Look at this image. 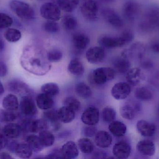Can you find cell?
I'll return each instance as SVG.
<instances>
[{
    "mask_svg": "<svg viewBox=\"0 0 159 159\" xmlns=\"http://www.w3.org/2000/svg\"><path fill=\"white\" fill-rule=\"evenodd\" d=\"M144 5L137 0H128L122 6L123 16L130 22L137 21L143 8Z\"/></svg>",
    "mask_w": 159,
    "mask_h": 159,
    "instance_id": "2",
    "label": "cell"
},
{
    "mask_svg": "<svg viewBox=\"0 0 159 159\" xmlns=\"http://www.w3.org/2000/svg\"><path fill=\"white\" fill-rule=\"evenodd\" d=\"M4 92V89L3 86L0 81V95H2Z\"/></svg>",
    "mask_w": 159,
    "mask_h": 159,
    "instance_id": "51",
    "label": "cell"
},
{
    "mask_svg": "<svg viewBox=\"0 0 159 159\" xmlns=\"http://www.w3.org/2000/svg\"><path fill=\"white\" fill-rule=\"evenodd\" d=\"M63 157L61 150L59 151L58 150H54L53 152L49 153L48 156L47 158H55Z\"/></svg>",
    "mask_w": 159,
    "mask_h": 159,
    "instance_id": "49",
    "label": "cell"
},
{
    "mask_svg": "<svg viewBox=\"0 0 159 159\" xmlns=\"http://www.w3.org/2000/svg\"><path fill=\"white\" fill-rule=\"evenodd\" d=\"M136 149L140 154L146 157H152L156 153L155 144L149 140L139 141L136 145Z\"/></svg>",
    "mask_w": 159,
    "mask_h": 159,
    "instance_id": "14",
    "label": "cell"
},
{
    "mask_svg": "<svg viewBox=\"0 0 159 159\" xmlns=\"http://www.w3.org/2000/svg\"><path fill=\"white\" fill-rule=\"evenodd\" d=\"M22 130L20 125L16 123H9L3 129L4 134L8 138L16 139L18 138Z\"/></svg>",
    "mask_w": 159,
    "mask_h": 159,
    "instance_id": "23",
    "label": "cell"
},
{
    "mask_svg": "<svg viewBox=\"0 0 159 159\" xmlns=\"http://www.w3.org/2000/svg\"><path fill=\"white\" fill-rule=\"evenodd\" d=\"M134 35L132 31L126 30L118 36L103 35L99 38L98 43L101 46L108 49L122 47L133 40Z\"/></svg>",
    "mask_w": 159,
    "mask_h": 159,
    "instance_id": "1",
    "label": "cell"
},
{
    "mask_svg": "<svg viewBox=\"0 0 159 159\" xmlns=\"http://www.w3.org/2000/svg\"><path fill=\"white\" fill-rule=\"evenodd\" d=\"M97 128L94 126L87 125L83 128V135L87 138H91L97 133Z\"/></svg>",
    "mask_w": 159,
    "mask_h": 159,
    "instance_id": "46",
    "label": "cell"
},
{
    "mask_svg": "<svg viewBox=\"0 0 159 159\" xmlns=\"http://www.w3.org/2000/svg\"><path fill=\"white\" fill-rule=\"evenodd\" d=\"M48 128V123L44 119L35 120L30 119L29 124V132L32 133H37L47 129Z\"/></svg>",
    "mask_w": 159,
    "mask_h": 159,
    "instance_id": "25",
    "label": "cell"
},
{
    "mask_svg": "<svg viewBox=\"0 0 159 159\" xmlns=\"http://www.w3.org/2000/svg\"><path fill=\"white\" fill-rule=\"evenodd\" d=\"M68 69L70 73L76 76H80L84 72V65L77 58H74L70 61Z\"/></svg>",
    "mask_w": 159,
    "mask_h": 159,
    "instance_id": "27",
    "label": "cell"
},
{
    "mask_svg": "<svg viewBox=\"0 0 159 159\" xmlns=\"http://www.w3.org/2000/svg\"><path fill=\"white\" fill-rule=\"evenodd\" d=\"M80 0H57L58 6L64 12L71 13L77 8Z\"/></svg>",
    "mask_w": 159,
    "mask_h": 159,
    "instance_id": "31",
    "label": "cell"
},
{
    "mask_svg": "<svg viewBox=\"0 0 159 159\" xmlns=\"http://www.w3.org/2000/svg\"><path fill=\"white\" fill-rule=\"evenodd\" d=\"M5 39L10 43H16L20 40L21 34L19 30L15 28H8L4 33Z\"/></svg>",
    "mask_w": 159,
    "mask_h": 159,
    "instance_id": "37",
    "label": "cell"
},
{
    "mask_svg": "<svg viewBox=\"0 0 159 159\" xmlns=\"http://www.w3.org/2000/svg\"><path fill=\"white\" fill-rule=\"evenodd\" d=\"M13 23V19L9 15L0 13V29H7L12 26Z\"/></svg>",
    "mask_w": 159,
    "mask_h": 159,
    "instance_id": "44",
    "label": "cell"
},
{
    "mask_svg": "<svg viewBox=\"0 0 159 159\" xmlns=\"http://www.w3.org/2000/svg\"><path fill=\"white\" fill-rule=\"evenodd\" d=\"M116 74V72L114 68L108 67H100L93 71L90 77L94 84L102 85L114 79Z\"/></svg>",
    "mask_w": 159,
    "mask_h": 159,
    "instance_id": "4",
    "label": "cell"
},
{
    "mask_svg": "<svg viewBox=\"0 0 159 159\" xmlns=\"http://www.w3.org/2000/svg\"><path fill=\"white\" fill-rule=\"evenodd\" d=\"M0 158L8 159L13 158L8 153H6V152H2L0 154Z\"/></svg>",
    "mask_w": 159,
    "mask_h": 159,
    "instance_id": "50",
    "label": "cell"
},
{
    "mask_svg": "<svg viewBox=\"0 0 159 159\" xmlns=\"http://www.w3.org/2000/svg\"><path fill=\"white\" fill-rule=\"evenodd\" d=\"M40 11L42 17L47 20L57 21L61 18V9L54 3H44L41 6Z\"/></svg>",
    "mask_w": 159,
    "mask_h": 159,
    "instance_id": "5",
    "label": "cell"
},
{
    "mask_svg": "<svg viewBox=\"0 0 159 159\" xmlns=\"http://www.w3.org/2000/svg\"><path fill=\"white\" fill-rule=\"evenodd\" d=\"M10 8L18 17L21 19H32L35 16V11L32 7L25 2L13 0L9 4Z\"/></svg>",
    "mask_w": 159,
    "mask_h": 159,
    "instance_id": "3",
    "label": "cell"
},
{
    "mask_svg": "<svg viewBox=\"0 0 159 159\" xmlns=\"http://www.w3.org/2000/svg\"><path fill=\"white\" fill-rule=\"evenodd\" d=\"M78 147L82 153L86 154H90L94 149L93 143L87 137L78 140Z\"/></svg>",
    "mask_w": 159,
    "mask_h": 159,
    "instance_id": "35",
    "label": "cell"
},
{
    "mask_svg": "<svg viewBox=\"0 0 159 159\" xmlns=\"http://www.w3.org/2000/svg\"><path fill=\"white\" fill-rule=\"evenodd\" d=\"M130 63L126 56L116 58L113 61V67L116 72L120 74H125L128 72L130 67Z\"/></svg>",
    "mask_w": 159,
    "mask_h": 159,
    "instance_id": "20",
    "label": "cell"
},
{
    "mask_svg": "<svg viewBox=\"0 0 159 159\" xmlns=\"http://www.w3.org/2000/svg\"><path fill=\"white\" fill-rule=\"evenodd\" d=\"M143 73L141 69L138 67L130 68L126 73V80L131 86H137L143 79Z\"/></svg>",
    "mask_w": 159,
    "mask_h": 159,
    "instance_id": "15",
    "label": "cell"
},
{
    "mask_svg": "<svg viewBox=\"0 0 159 159\" xmlns=\"http://www.w3.org/2000/svg\"><path fill=\"white\" fill-rule=\"evenodd\" d=\"M72 42L75 49L82 50L86 49L90 43V39L87 35L82 33H76L73 35Z\"/></svg>",
    "mask_w": 159,
    "mask_h": 159,
    "instance_id": "19",
    "label": "cell"
},
{
    "mask_svg": "<svg viewBox=\"0 0 159 159\" xmlns=\"http://www.w3.org/2000/svg\"><path fill=\"white\" fill-rule=\"evenodd\" d=\"M7 72V68L6 64L3 62L0 61V77H3L6 75Z\"/></svg>",
    "mask_w": 159,
    "mask_h": 159,
    "instance_id": "47",
    "label": "cell"
},
{
    "mask_svg": "<svg viewBox=\"0 0 159 159\" xmlns=\"http://www.w3.org/2000/svg\"><path fill=\"white\" fill-rule=\"evenodd\" d=\"M76 94L83 99H89L91 97L92 92L90 87L84 82H79L75 87Z\"/></svg>",
    "mask_w": 159,
    "mask_h": 159,
    "instance_id": "34",
    "label": "cell"
},
{
    "mask_svg": "<svg viewBox=\"0 0 159 159\" xmlns=\"http://www.w3.org/2000/svg\"><path fill=\"white\" fill-rule=\"evenodd\" d=\"M132 147L129 143L120 141L115 144L113 147V154L117 158L125 159L130 156Z\"/></svg>",
    "mask_w": 159,
    "mask_h": 159,
    "instance_id": "12",
    "label": "cell"
},
{
    "mask_svg": "<svg viewBox=\"0 0 159 159\" xmlns=\"http://www.w3.org/2000/svg\"><path fill=\"white\" fill-rule=\"evenodd\" d=\"M135 98L143 101H149L154 98V93L151 89L146 87L137 88L135 91Z\"/></svg>",
    "mask_w": 159,
    "mask_h": 159,
    "instance_id": "26",
    "label": "cell"
},
{
    "mask_svg": "<svg viewBox=\"0 0 159 159\" xmlns=\"http://www.w3.org/2000/svg\"><path fill=\"white\" fill-rule=\"evenodd\" d=\"M36 102L38 108L43 110L51 109L54 104L53 97L43 92L37 95Z\"/></svg>",
    "mask_w": 159,
    "mask_h": 159,
    "instance_id": "21",
    "label": "cell"
},
{
    "mask_svg": "<svg viewBox=\"0 0 159 159\" xmlns=\"http://www.w3.org/2000/svg\"><path fill=\"white\" fill-rule=\"evenodd\" d=\"M136 129L139 133L143 137H151L156 133L157 127L154 123L144 119H141L136 123Z\"/></svg>",
    "mask_w": 159,
    "mask_h": 159,
    "instance_id": "13",
    "label": "cell"
},
{
    "mask_svg": "<svg viewBox=\"0 0 159 159\" xmlns=\"http://www.w3.org/2000/svg\"><path fill=\"white\" fill-rule=\"evenodd\" d=\"M26 143L30 146L33 152H39L44 148L41 143L39 136L31 134L26 138Z\"/></svg>",
    "mask_w": 159,
    "mask_h": 159,
    "instance_id": "32",
    "label": "cell"
},
{
    "mask_svg": "<svg viewBox=\"0 0 159 159\" xmlns=\"http://www.w3.org/2000/svg\"><path fill=\"white\" fill-rule=\"evenodd\" d=\"M98 6L94 0H84L80 5L81 15L86 19L94 20L97 17Z\"/></svg>",
    "mask_w": 159,
    "mask_h": 159,
    "instance_id": "6",
    "label": "cell"
},
{
    "mask_svg": "<svg viewBox=\"0 0 159 159\" xmlns=\"http://www.w3.org/2000/svg\"><path fill=\"white\" fill-rule=\"evenodd\" d=\"M108 129L114 136L121 137L126 134L127 128L123 122L118 120H114L109 124Z\"/></svg>",
    "mask_w": 159,
    "mask_h": 159,
    "instance_id": "24",
    "label": "cell"
},
{
    "mask_svg": "<svg viewBox=\"0 0 159 159\" xmlns=\"http://www.w3.org/2000/svg\"><path fill=\"white\" fill-rule=\"evenodd\" d=\"M20 107L21 113L26 116L31 117L37 114V109L35 103L29 96H24L21 98Z\"/></svg>",
    "mask_w": 159,
    "mask_h": 159,
    "instance_id": "10",
    "label": "cell"
},
{
    "mask_svg": "<svg viewBox=\"0 0 159 159\" xmlns=\"http://www.w3.org/2000/svg\"><path fill=\"white\" fill-rule=\"evenodd\" d=\"M105 56V51L102 46L92 47L86 53L87 61L92 64L100 63L104 59Z\"/></svg>",
    "mask_w": 159,
    "mask_h": 159,
    "instance_id": "9",
    "label": "cell"
},
{
    "mask_svg": "<svg viewBox=\"0 0 159 159\" xmlns=\"http://www.w3.org/2000/svg\"><path fill=\"white\" fill-rule=\"evenodd\" d=\"M63 158L74 159L79 156V149L77 145L73 141H69L65 143L61 149Z\"/></svg>",
    "mask_w": 159,
    "mask_h": 159,
    "instance_id": "16",
    "label": "cell"
},
{
    "mask_svg": "<svg viewBox=\"0 0 159 159\" xmlns=\"http://www.w3.org/2000/svg\"><path fill=\"white\" fill-rule=\"evenodd\" d=\"M94 141L98 147L106 148L110 146L113 139L109 133L105 131H100L95 134Z\"/></svg>",
    "mask_w": 159,
    "mask_h": 159,
    "instance_id": "17",
    "label": "cell"
},
{
    "mask_svg": "<svg viewBox=\"0 0 159 159\" xmlns=\"http://www.w3.org/2000/svg\"><path fill=\"white\" fill-rule=\"evenodd\" d=\"M4 48V43H3V41H2V39H0V51L2 50Z\"/></svg>",
    "mask_w": 159,
    "mask_h": 159,
    "instance_id": "52",
    "label": "cell"
},
{
    "mask_svg": "<svg viewBox=\"0 0 159 159\" xmlns=\"http://www.w3.org/2000/svg\"><path fill=\"white\" fill-rule=\"evenodd\" d=\"M57 112L59 119L62 123H70L75 118V112L67 106L61 107Z\"/></svg>",
    "mask_w": 159,
    "mask_h": 159,
    "instance_id": "22",
    "label": "cell"
},
{
    "mask_svg": "<svg viewBox=\"0 0 159 159\" xmlns=\"http://www.w3.org/2000/svg\"><path fill=\"white\" fill-rule=\"evenodd\" d=\"M7 145V141L6 136L0 133V150L3 149Z\"/></svg>",
    "mask_w": 159,
    "mask_h": 159,
    "instance_id": "48",
    "label": "cell"
},
{
    "mask_svg": "<svg viewBox=\"0 0 159 159\" xmlns=\"http://www.w3.org/2000/svg\"><path fill=\"white\" fill-rule=\"evenodd\" d=\"M99 119L100 112L99 109L93 106L87 108L81 115V121L86 125L94 126L99 122Z\"/></svg>",
    "mask_w": 159,
    "mask_h": 159,
    "instance_id": "11",
    "label": "cell"
},
{
    "mask_svg": "<svg viewBox=\"0 0 159 159\" xmlns=\"http://www.w3.org/2000/svg\"><path fill=\"white\" fill-rule=\"evenodd\" d=\"M102 118L106 123H110L115 120L116 116V110L110 106H107L102 111Z\"/></svg>",
    "mask_w": 159,
    "mask_h": 159,
    "instance_id": "39",
    "label": "cell"
},
{
    "mask_svg": "<svg viewBox=\"0 0 159 159\" xmlns=\"http://www.w3.org/2000/svg\"><path fill=\"white\" fill-rule=\"evenodd\" d=\"M18 117L17 114L14 111L0 109V122L8 123L15 121Z\"/></svg>",
    "mask_w": 159,
    "mask_h": 159,
    "instance_id": "38",
    "label": "cell"
},
{
    "mask_svg": "<svg viewBox=\"0 0 159 159\" xmlns=\"http://www.w3.org/2000/svg\"><path fill=\"white\" fill-rule=\"evenodd\" d=\"M39 133V138L44 147H50L53 145L55 142V137L52 133L46 129Z\"/></svg>",
    "mask_w": 159,
    "mask_h": 159,
    "instance_id": "33",
    "label": "cell"
},
{
    "mask_svg": "<svg viewBox=\"0 0 159 159\" xmlns=\"http://www.w3.org/2000/svg\"><path fill=\"white\" fill-rule=\"evenodd\" d=\"M44 30L49 33H56L60 30V26L56 21L47 20L43 25Z\"/></svg>",
    "mask_w": 159,
    "mask_h": 159,
    "instance_id": "43",
    "label": "cell"
},
{
    "mask_svg": "<svg viewBox=\"0 0 159 159\" xmlns=\"http://www.w3.org/2000/svg\"><path fill=\"white\" fill-rule=\"evenodd\" d=\"M131 92L130 85L124 82H119L115 84L111 89L112 96L117 100L127 99Z\"/></svg>",
    "mask_w": 159,
    "mask_h": 159,
    "instance_id": "8",
    "label": "cell"
},
{
    "mask_svg": "<svg viewBox=\"0 0 159 159\" xmlns=\"http://www.w3.org/2000/svg\"><path fill=\"white\" fill-rule=\"evenodd\" d=\"M44 119L47 121L48 123H50L52 125L55 130H57L60 127L57 115V112L52 110H47L44 112Z\"/></svg>",
    "mask_w": 159,
    "mask_h": 159,
    "instance_id": "30",
    "label": "cell"
},
{
    "mask_svg": "<svg viewBox=\"0 0 159 159\" xmlns=\"http://www.w3.org/2000/svg\"><path fill=\"white\" fill-rule=\"evenodd\" d=\"M140 110V106L136 104L134 105L126 104L122 105L120 109L121 117L127 120H133L135 118L137 113Z\"/></svg>",
    "mask_w": 159,
    "mask_h": 159,
    "instance_id": "18",
    "label": "cell"
},
{
    "mask_svg": "<svg viewBox=\"0 0 159 159\" xmlns=\"http://www.w3.org/2000/svg\"><path fill=\"white\" fill-rule=\"evenodd\" d=\"M64 106H67L76 112H78L80 109L81 104L80 101L74 97H68L63 101Z\"/></svg>",
    "mask_w": 159,
    "mask_h": 159,
    "instance_id": "40",
    "label": "cell"
},
{
    "mask_svg": "<svg viewBox=\"0 0 159 159\" xmlns=\"http://www.w3.org/2000/svg\"><path fill=\"white\" fill-rule=\"evenodd\" d=\"M2 106L4 109L9 111H15L17 110L19 104L16 96L12 94L7 95L3 100Z\"/></svg>",
    "mask_w": 159,
    "mask_h": 159,
    "instance_id": "29",
    "label": "cell"
},
{
    "mask_svg": "<svg viewBox=\"0 0 159 159\" xmlns=\"http://www.w3.org/2000/svg\"><path fill=\"white\" fill-rule=\"evenodd\" d=\"M104 19L107 23L116 29H120L124 26L123 19L117 12L110 8H106L102 12Z\"/></svg>",
    "mask_w": 159,
    "mask_h": 159,
    "instance_id": "7",
    "label": "cell"
},
{
    "mask_svg": "<svg viewBox=\"0 0 159 159\" xmlns=\"http://www.w3.org/2000/svg\"><path fill=\"white\" fill-rule=\"evenodd\" d=\"M14 152L19 157L22 159H29L33 155L32 149L26 143L17 144Z\"/></svg>",
    "mask_w": 159,
    "mask_h": 159,
    "instance_id": "28",
    "label": "cell"
},
{
    "mask_svg": "<svg viewBox=\"0 0 159 159\" xmlns=\"http://www.w3.org/2000/svg\"><path fill=\"white\" fill-rule=\"evenodd\" d=\"M103 1L106 2H113L115 0H103Z\"/></svg>",
    "mask_w": 159,
    "mask_h": 159,
    "instance_id": "53",
    "label": "cell"
},
{
    "mask_svg": "<svg viewBox=\"0 0 159 159\" xmlns=\"http://www.w3.org/2000/svg\"><path fill=\"white\" fill-rule=\"evenodd\" d=\"M63 54L60 49H55L48 51L47 55V60L50 62L57 63L61 60Z\"/></svg>",
    "mask_w": 159,
    "mask_h": 159,
    "instance_id": "42",
    "label": "cell"
},
{
    "mask_svg": "<svg viewBox=\"0 0 159 159\" xmlns=\"http://www.w3.org/2000/svg\"><path fill=\"white\" fill-rule=\"evenodd\" d=\"M157 114L159 117V105L158 106L157 109Z\"/></svg>",
    "mask_w": 159,
    "mask_h": 159,
    "instance_id": "54",
    "label": "cell"
},
{
    "mask_svg": "<svg viewBox=\"0 0 159 159\" xmlns=\"http://www.w3.org/2000/svg\"><path fill=\"white\" fill-rule=\"evenodd\" d=\"M78 21L77 19L73 16H67L63 20V25L65 30L72 31L75 30L77 26Z\"/></svg>",
    "mask_w": 159,
    "mask_h": 159,
    "instance_id": "41",
    "label": "cell"
},
{
    "mask_svg": "<svg viewBox=\"0 0 159 159\" xmlns=\"http://www.w3.org/2000/svg\"><path fill=\"white\" fill-rule=\"evenodd\" d=\"M41 91L43 93L54 97L58 95L60 92V88L56 83H48L42 86Z\"/></svg>",
    "mask_w": 159,
    "mask_h": 159,
    "instance_id": "36",
    "label": "cell"
},
{
    "mask_svg": "<svg viewBox=\"0 0 159 159\" xmlns=\"http://www.w3.org/2000/svg\"><path fill=\"white\" fill-rule=\"evenodd\" d=\"M9 89L11 91L16 93L22 92L21 91H26V86L19 81H12L9 84Z\"/></svg>",
    "mask_w": 159,
    "mask_h": 159,
    "instance_id": "45",
    "label": "cell"
}]
</instances>
